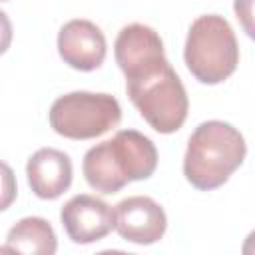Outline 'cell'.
I'll return each instance as SVG.
<instances>
[{
	"mask_svg": "<svg viewBox=\"0 0 255 255\" xmlns=\"http://www.w3.org/2000/svg\"><path fill=\"white\" fill-rule=\"evenodd\" d=\"M155 167L153 141L135 129H120L112 139L90 147L82 161L88 185L104 195L118 193L129 181L151 177Z\"/></svg>",
	"mask_w": 255,
	"mask_h": 255,
	"instance_id": "1",
	"label": "cell"
},
{
	"mask_svg": "<svg viewBox=\"0 0 255 255\" xmlns=\"http://www.w3.org/2000/svg\"><path fill=\"white\" fill-rule=\"evenodd\" d=\"M245 153L247 145L237 128L219 120L203 122L189 135L183 175L199 191L217 189L243 163Z\"/></svg>",
	"mask_w": 255,
	"mask_h": 255,
	"instance_id": "2",
	"label": "cell"
},
{
	"mask_svg": "<svg viewBox=\"0 0 255 255\" xmlns=\"http://www.w3.org/2000/svg\"><path fill=\"white\" fill-rule=\"evenodd\" d=\"M183 60L195 80L207 86L225 82L239 64V46L231 24L219 14H203L189 26Z\"/></svg>",
	"mask_w": 255,
	"mask_h": 255,
	"instance_id": "3",
	"label": "cell"
},
{
	"mask_svg": "<svg viewBox=\"0 0 255 255\" xmlns=\"http://www.w3.org/2000/svg\"><path fill=\"white\" fill-rule=\"evenodd\" d=\"M126 92L139 116L159 133H173L187 120V92L169 62L126 80Z\"/></svg>",
	"mask_w": 255,
	"mask_h": 255,
	"instance_id": "4",
	"label": "cell"
},
{
	"mask_svg": "<svg viewBox=\"0 0 255 255\" xmlns=\"http://www.w3.org/2000/svg\"><path fill=\"white\" fill-rule=\"evenodd\" d=\"M52 129L68 139H94L122 120L120 102L110 94L70 92L60 96L48 114Z\"/></svg>",
	"mask_w": 255,
	"mask_h": 255,
	"instance_id": "5",
	"label": "cell"
},
{
	"mask_svg": "<svg viewBox=\"0 0 255 255\" xmlns=\"http://www.w3.org/2000/svg\"><path fill=\"white\" fill-rule=\"evenodd\" d=\"M114 56L126 80L151 72L167 62L159 34L145 24H128L120 30Z\"/></svg>",
	"mask_w": 255,
	"mask_h": 255,
	"instance_id": "6",
	"label": "cell"
},
{
	"mask_svg": "<svg viewBox=\"0 0 255 255\" xmlns=\"http://www.w3.org/2000/svg\"><path fill=\"white\" fill-rule=\"evenodd\" d=\"M60 221L74 243L88 245L104 239L116 229V209L96 195L80 193L64 203Z\"/></svg>",
	"mask_w": 255,
	"mask_h": 255,
	"instance_id": "7",
	"label": "cell"
},
{
	"mask_svg": "<svg viewBox=\"0 0 255 255\" xmlns=\"http://www.w3.org/2000/svg\"><path fill=\"white\" fill-rule=\"evenodd\" d=\"M167 229L163 207L147 195H131L116 205V231L135 245L157 243Z\"/></svg>",
	"mask_w": 255,
	"mask_h": 255,
	"instance_id": "8",
	"label": "cell"
},
{
	"mask_svg": "<svg viewBox=\"0 0 255 255\" xmlns=\"http://www.w3.org/2000/svg\"><path fill=\"white\" fill-rule=\"evenodd\" d=\"M106 48L104 32L90 20H70L58 32V54L74 70H98L106 60Z\"/></svg>",
	"mask_w": 255,
	"mask_h": 255,
	"instance_id": "9",
	"label": "cell"
},
{
	"mask_svg": "<svg viewBox=\"0 0 255 255\" xmlns=\"http://www.w3.org/2000/svg\"><path fill=\"white\" fill-rule=\"evenodd\" d=\"M26 175L28 185L36 197L56 199L72 185V159L60 149L42 147L30 155L26 163Z\"/></svg>",
	"mask_w": 255,
	"mask_h": 255,
	"instance_id": "10",
	"label": "cell"
},
{
	"mask_svg": "<svg viewBox=\"0 0 255 255\" xmlns=\"http://www.w3.org/2000/svg\"><path fill=\"white\" fill-rule=\"evenodd\" d=\"M2 249L30 255H54L58 249V239L50 221L44 217H24L10 227Z\"/></svg>",
	"mask_w": 255,
	"mask_h": 255,
	"instance_id": "11",
	"label": "cell"
},
{
	"mask_svg": "<svg viewBox=\"0 0 255 255\" xmlns=\"http://www.w3.org/2000/svg\"><path fill=\"white\" fill-rule=\"evenodd\" d=\"M233 12L243 32L255 40V0H233Z\"/></svg>",
	"mask_w": 255,
	"mask_h": 255,
	"instance_id": "12",
	"label": "cell"
},
{
	"mask_svg": "<svg viewBox=\"0 0 255 255\" xmlns=\"http://www.w3.org/2000/svg\"><path fill=\"white\" fill-rule=\"evenodd\" d=\"M241 253L243 255H255V229L247 235V239H245V243L241 247Z\"/></svg>",
	"mask_w": 255,
	"mask_h": 255,
	"instance_id": "13",
	"label": "cell"
},
{
	"mask_svg": "<svg viewBox=\"0 0 255 255\" xmlns=\"http://www.w3.org/2000/svg\"><path fill=\"white\" fill-rule=\"evenodd\" d=\"M4 171H6V197H4V203H2V209H6L8 207V203H10V187H8V181L12 179V173H10V167L8 165H4Z\"/></svg>",
	"mask_w": 255,
	"mask_h": 255,
	"instance_id": "14",
	"label": "cell"
},
{
	"mask_svg": "<svg viewBox=\"0 0 255 255\" xmlns=\"http://www.w3.org/2000/svg\"><path fill=\"white\" fill-rule=\"evenodd\" d=\"M4 2H6V0H4Z\"/></svg>",
	"mask_w": 255,
	"mask_h": 255,
	"instance_id": "15",
	"label": "cell"
}]
</instances>
